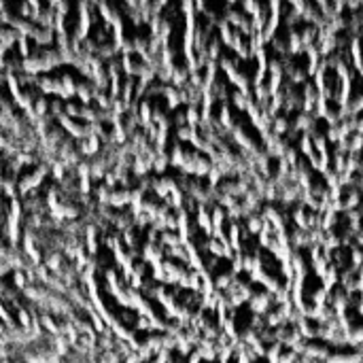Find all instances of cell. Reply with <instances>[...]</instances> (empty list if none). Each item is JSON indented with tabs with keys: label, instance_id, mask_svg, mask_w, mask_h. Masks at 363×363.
<instances>
[{
	"label": "cell",
	"instance_id": "cell-5",
	"mask_svg": "<svg viewBox=\"0 0 363 363\" xmlns=\"http://www.w3.org/2000/svg\"><path fill=\"white\" fill-rule=\"evenodd\" d=\"M232 100H234V107L240 109V110H247L249 102H253V100H251V96H247V93H242V91H238V90L232 93Z\"/></svg>",
	"mask_w": 363,
	"mask_h": 363
},
{
	"label": "cell",
	"instance_id": "cell-1",
	"mask_svg": "<svg viewBox=\"0 0 363 363\" xmlns=\"http://www.w3.org/2000/svg\"><path fill=\"white\" fill-rule=\"evenodd\" d=\"M49 172V166H45V163H40V166L34 170L32 174H28V177H23L19 181V185H17V191L21 193V196H26V193H30L34 187L40 185V181L45 179V174Z\"/></svg>",
	"mask_w": 363,
	"mask_h": 363
},
{
	"label": "cell",
	"instance_id": "cell-6",
	"mask_svg": "<svg viewBox=\"0 0 363 363\" xmlns=\"http://www.w3.org/2000/svg\"><path fill=\"white\" fill-rule=\"evenodd\" d=\"M230 249H234L236 253H240V227L234 223L232 227H230Z\"/></svg>",
	"mask_w": 363,
	"mask_h": 363
},
{
	"label": "cell",
	"instance_id": "cell-3",
	"mask_svg": "<svg viewBox=\"0 0 363 363\" xmlns=\"http://www.w3.org/2000/svg\"><path fill=\"white\" fill-rule=\"evenodd\" d=\"M272 304V295L270 293H257L251 297V310H253L255 314H263L268 308H270Z\"/></svg>",
	"mask_w": 363,
	"mask_h": 363
},
{
	"label": "cell",
	"instance_id": "cell-8",
	"mask_svg": "<svg viewBox=\"0 0 363 363\" xmlns=\"http://www.w3.org/2000/svg\"><path fill=\"white\" fill-rule=\"evenodd\" d=\"M261 227H263V221H261L257 215H251V217H247V230H249V232L257 234V232H261Z\"/></svg>",
	"mask_w": 363,
	"mask_h": 363
},
{
	"label": "cell",
	"instance_id": "cell-4",
	"mask_svg": "<svg viewBox=\"0 0 363 363\" xmlns=\"http://www.w3.org/2000/svg\"><path fill=\"white\" fill-rule=\"evenodd\" d=\"M198 227H202L204 234H213V223H210L208 208L206 206H198Z\"/></svg>",
	"mask_w": 363,
	"mask_h": 363
},
{
	"label": "cell",
	"instance_id": "cell-7",
	"mask_svg": "<svg viewBox=\"0 0 363 363\" xmlns=\"http://www.w3.org/2000/svg\"><path fill=\"white\" fill-rule=\"evenodd\" d=\"M34 40L38 45H49L54 40V30H45V28H38V32L34 34Z\"/></svg>",
	"mask_w": 363,
	"mask_h": 363
},
{
	"label": "cell",
	"instance_id": "cell-2",
	"mask_svg": "<svg viewBox=\"0 0 363 363\" xmlns=\"http://www.w3.org/2000/svg\"><path fill=\"white\" fill-rule=\"evenodd\" d=\"M219 191L225 193V196L238 198V196H247L249 193V183L244 179H236V181H225V183L219 185Z\"/></svg>",
	"mask_w": 363,
	"mask_h": 363
}]
</instances>
